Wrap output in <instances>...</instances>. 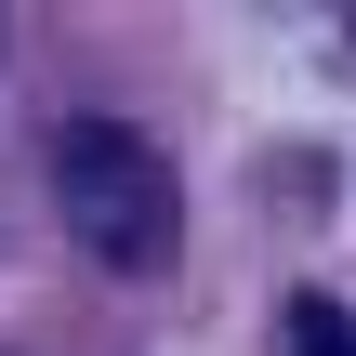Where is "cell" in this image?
<instances>
[{"label": "cell", "instance_id": "1", "mask_svg": "<svg viewBox=\"0 0 356 356\" xmlns=\"http://www.w3.org/2000/svg\"><path fill=\"white\" fill-rule=\"evenodd\" d=\"M53 198H66V238L106 251V264H132V277L172 264V238H185V198H172L159 145L132 119H66L53 132Z\"/></svg>", "mask_w": 356, "mask_h": 356}, {"label": "cell", "instance_id": "2", "mask_svg": "<svg viewBox=\"0 0 356 356\" xmlns=\"http://www.w3.org/2000/svg\"><path fill=\"white\" fill-rule=\"evenodd\" d=\"M291 356H356V304H291Z\"/></svg>", "mask_w": 356, "mask_h": 356}]
</instances>
